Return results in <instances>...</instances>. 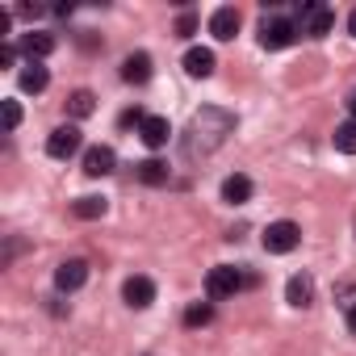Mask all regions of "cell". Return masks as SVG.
Listing matches in <instances>:
<instances>
[{
	"instance_id": "obj_1",
	"label": "cell",
	"mask_w": 356,
	"mask_h": 356,
	"mask_svg": "<svg viewBox=\"0 0 356 356\" xmlns=\"http://www.w3.org/2000/svg\"><path fill=\"white\" fill-rule=\"evenodd\" d=\"M235 130V118L227 113V109H214V105H206L202 113H193V122H189V138H185V155L189 159H197V155H210V151H218L222 147V138Z\"/></svg>"
},
{
	"instance_id": "obj_2",
	"label": "cell",
	"mask_w": 356,
	"mask_h": 356,
	"mask_svg": "<svg viewBox=\"0 0 356 356\" xmlns=\"http://www.w3.org/2000/svg\"><path fill=\"white\" fill-rule=\"evenodd\" d=\"M335 26V13L327 5H318V0H306V5H298V30L306 38H327Z\"/></svg>"
},
{
	"instance_id": "obj_3",
	"label": "cell",
	"mask_w": 356,
	"mask_h": 356,
	"mask_svg": "<svg viewBox=\"0 0 356 356\" xmlns=\"http://www.w3.org/2000/svg\"><path fill=\"white\" fill-rule=\"evenodd\" d=\"M298 243H302L298 222L281 218V222H268V227H264V252H268V256H289Z\"/></svg>"
},
{
	"instance_id": "obj_4",
	"label": "cell",
	"mask_w": 356,
	"mask_h": 356,
	"mask_svg": "<svg viewBox=\"0 0 356 356\" xmlns=\"http://www.w3.org/2000/svg\"><path fill=\"white\" fill-rule=\"evenodd\" d=\"M243 285H252V277H243L235 264H218V268H210V277H206V293H210V298H231V293H239Z\"/></svg>"
},
{
	"instance_id": "obj_5",
	"label": "cell",
	"mask_w": 356,
	"mask_h": 356,
	"mask_svg": "<svg viewBox=\"0 0 356 356\" xmlns=\"http://www.w3.org/2000/svg\"><path fill=\"white\" fill-rule=\"evenodd\" d=\"M293 38H298V22H289V17H264V26H260V47L264 51H285Z\"/></svg>"
},
{
	"instance_id": "obj_6",
	"label": "cell",
	"mask_w": 356,
	"mask_h": 356,
	"mask_svg": "<svg viewBox=\"0 0 356 356\" xmlns=\"http://www.w3.org/2000/svg\"><path fill=\"white\" fill-rule=\"evenodd\" d=\"M76 151H80V130H76V126L51 130V138H47V155H51V159H72Z\"/></svg>"
},
{
	"instance_id": "obj_7",
	"label": "cell",
	"mask_w": 356,
	"mask_h": 356,
	"mask_svg": "<svg viewBox=\"0 0 356 356\" xmlns=\"http://www.w3.org/2000/svg\"><path fill=\"white\" fill-rule=\"evenodd\" d=\"M84 281H88V264H84V260H63V264L55 268V289H59V293H76Z\"/></svg>"
},
{
	"instance_id": "obj_8",
	"label": "cell",
	"mask_w": 356,
	"mask_h": 356,
	"mask_svg": "<svg viewBox=\"0 0 356 356\" xmlns=\"http://www.w3.org/2000/svg\"><path fill=\"white\" fill-rule=\"evenodd\" d=\"M122 298H126V306L147 310V306L155 302V281H151V277H130V281L122 285Z\"/></svg>"
},
{
	"instance_id": "obj_9",
	"label": "cell",
	"mask_w": 356,
	"mask_h": 356,
	"mask_svg": "<svg viewBox=\"0 0 356 356\" xmlns=\"http://www.w3.org/2000/svg\"><path fill=\"white\" fill-rule=\"evenodd\" d=\"M214 63H218V59H214L210 47H193V51L185 55V72H189L193 80H210V76H214Z\"/></svg>"
},
{
	"instance_id": "obj_10",
	"label": "cell",
	"mask_w": 356,
	"mask_h": 356,
	"mask_svg": "<svg viewBox=\"0 0 356 356\" xmlns=\"http://www.w3.org/2000/svg\"><path fill=\"white\" fill-rule=\"evenodd\" d=\"M285 302L298 306V310L314 302V281H310V273H293V277H289V285H285Z\"/></svg>"
},
{
	"instance_id": "obj_11",
	"label": "cell",
	"mask_w": 356,
	"mask_h": 356,
	"mask_svg": "<svg viewBox=\"0 0 356 356\" xmlns=\"http://www.w3.org/2000/svg\"><path fill=\"white\" fill-rule=\"evenodd\" d=\"M113 163H118L113 147H88V151H84V172H88V176H109Z\"/></svg>"
},
{
	"instance_id": "obj_12",
	"label": "cell",
	"mask_w": 356,
	"mask_h": 356,
	"mask_svg": "<svg viewBox=\"0 0 356 356\" xmlns=\"http://www.w3.org/2000/svg\"><path fill=\"white\" fill-rule=\"evenodd\" d=\"M122 80H126V84H147V80H151V55H147V51L126 55V63H122Z\"/></svg>"
},
{
	"instance_id": "obj_13",
	"label": "cell",
	"mask_w": 356,
	"mask_h": 356,
	"mask_svg": "<svg viewBox=\"0 0 356 356\" xmlns=\"http://www.w3.org/2000/svg\"><path fill=\"white\" fill-rule=\"evenodd\" d=\"M138 134H143V143H147L151 151H159V147H168L172 126H168V118H147V122L138 126Z\"/></svg>"
},
{
	"instance_id": "obj_14",
	"label": "cell",
	"mask_w": 356,
	"mask_h": 356,
	"mask_svg": "<svg viewBox=\"0 0 356 356\" xmlns=\"http://www.w3.org/2000/svg\"><path fill=\"white\" fill-rule=\"evenodd\" d=\"M210 34H214L218 42H231V38L239 34V13H235V9H218V13L210 17Z\"/></svg>"
},
{
	"instance_id": "obj_15",
	"label": "cell",
	"mask_w": 356,
	"mask_h": 356,
	"mask_svg": "<svg viewBox=\"0 0 356 356\" xmlns=\"http://www.w3.org/2000/svg\"><path fill=\"white\" fill-rule=\"evenodd\" d=\"M22 51L30 55V63H38V59H47V55L55 51V34H42V30H30V34L22 38Z\"/></svg>"
},
{
	"instance_id": "obj_16",
	"label": "cell",
	"mask_w": 356,
	"mask_h": 356,
	"mask_svg": "<svg viewBox=\"0 0 356 356\" xmlns=\"http://www.w3.org/2000/svg\"><path fill=\"white\" fill-rule=\"evenodd\" d=\"M222 202H231V206L252 202V181H248L243 172H235V176H227V181H222Z\"/></svg>"
},
{
	"instance_id": "obj_17",
	"label": "cell",
	"mask_w": 356,
	"mask_h": 356,
	"mask_svg": "<svg viewBox=\"0 0 356 356\" xmlns=\"http://www.w3.org/2000/svg\"><path fill=\"white\" fill-rule=\"evenodd\" d=\"M134 172L143 185H168V163H159V159H143Z\"/></svg>"
},
{
	"instance_id": "obj_18",
	"label": "cell",
	"mask_w": 356,
	"mask_h": 356,
	"mask_svg": "<svg viewBox=\"0 0 356 356\" xmlns=\"http://www.w3.org/2000/svg\"><path fill=\"white\" fill-rule=\"evenodd\" d=\"M105 210H109V202H105V197H80V202H72V214H76V218H84V222L101 218Z\"/></svg>"
},
{
	"instance_id": "obj_19",
	"label": "cell",
	"mask_w": 356,
	"mask_h": 356,
	"mask_svg": "<svg viewBox=\"0 0 356 356\" xmlns=\"http://www.w3.org/2000/svg\"><path fill=\"white\" fill-rule=\"evenodd\" d=\"M47 84H51L47 67H42V63H26V72H22V88H26V92H42Z\"/></svg>"
},
{
	"instance_id": "obj_20",
	"label": "cell",
	"mask_w": 356,
	"mask_h": 356,
	"mask_svg": "<svg viewBox=\"0 0 356 356\" xmlns=\"http://www.w3.org/2000/svg\"><path fill=\"white\" fill-rule=\"evenodd\" d=\"M92 109H97V97H92L88 88H76V92L67 97V113H72V118H88Z\"/></svg>"
},
{
	"instance_id": "obj_21",
	"label": "cell",
	"mask_w": 356,
	"mask_h": 356,
	"mask_svg": "<svg viewBox=\"0 0 356 356\" xmlns=\"http://www.w3.org/2000/svg\"><path fill=\"white\" fill-rule=\"evenodd\" d=\"M331 143H335V151H343V155H356V122L348 118L343 126H335Z\"/></svg>"
},
{
	"instance_id": "obj_22",
	"label": "cell",
	"mask_w": 356,
	"mask_h": 356,
	"mask_svg": "<svg viewBox=\"0 0 356 356\" xmlns=\"http://www.w3.org/2000/svg\"><path fill=\"white\" fill-rule=\"evenodd\" d=\"M214 318V306L210 302H193L189 310H185V327H206Z\"/></svg>"
},
{
	"instance_id": "obj_23",
	"label": "cell",
	"mask_w": 356,
	"mask_h": 356,
	"mask_svg": "<svg viewBox=\"0 0 356 356\" xmlns=\"http://www.w3.org/2000/svg\"><path fill=\"white\" fill-rule=\"evenodd\" d=\"M17 122H22V109H17V101H5V130H17Z\"/></svg>"
},
{
	"instance_id": "obj_24",
	"label": "cell",
	"mask_w": 356,
	"mask_h": 356,
	"mask_svg": "<svg viewBox=\"0 0 356 356\" xmlns=\"http://www.w3.org/2000/svg\"><path fill=\"white\" fill-rule=\"evenodd\" d=\"M193 30H197V17H193V13H185L181 22H176V34H181V38H189Z\"/></svg>"
},
{
	"instance_id": "obj_25",
	"label": "cell",
	"mask_w": 356,
	"mask_h": 356,
	"mask_svg": "<svg viewBox=\"0 0 356 356\" xmlns=\"http://www.w3.org/2000/svg\"><path fill=\"white\" fill-rule=\"evenodd\" d=\"M13 59H17V51H13V47H5V51H0V63H5V67H13Z\"/></svg>"
},
{
	"instance_id": "obj_26",
	"label": "cell",
	"mask_w": 356,
	"mask_h": 356,
	"mask_svg": "<svg viewBox=\"0 0 356 356\" xmlns=\"http://www.w3.org/2000/svg\"><path fill=\"white\" fill-rule=\"evenodd\" d=\"M348 331H352V335H356V302H352V306H348Z\"/></svg>"
},
{
	"instance_id": "obj_27",
	"label": "cell",
	"mask_w": 356,
	"mask_h": 356,
	"mask_svg": "<svg viewBox=\"0 0 356 356\" xmlns=\"http://www.w3.org/2000/svg\"><path fill=\"white\" fill-rule=\"evenodd\" d=\"M348 113H352V122H356V92L348 97Z\"/></svg>"
},
{
	"instance_id": "obj_28",
	"label": "cell",
	"mask_w": 356,
	"mask_h": 356,
	"mask_svg": "<svg viewBox=\"0 0 356 356\" xmlns=\"http://www.w3.org/2000/svg\"><path fill=\"white\" fill-rule=\"evenodd\" d=\"M348 30H352V38H356V9H352V17H348Z\"/></svg>"
}]
</instances>
